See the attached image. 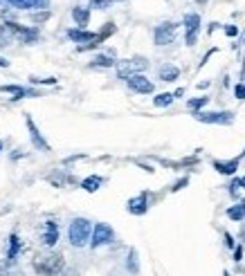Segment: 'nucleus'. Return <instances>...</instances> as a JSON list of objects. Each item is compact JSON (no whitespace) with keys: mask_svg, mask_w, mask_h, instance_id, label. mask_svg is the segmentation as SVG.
Returning <instances> with one entry per match:
<instances>
[{"mask_svg":"<svg viewBox=\"0 0 245 276\" xmlns=\"http://www.w3.org/2000/svg\"><path fill=\"white\" fill-rule=\"evenodd\" d=\"M126 267H128V272H131V274H137V272H140V261H137V252H135V249H131V252H128Z\"/></svg>","mask_w":245,"mask_h":276,"instance_id":"23","label":"nucleus"},{"mask_svg":"<svg viewBox=\"0 0 245 276\" xmlns=\"http://www.w3.org/2000/svg\"><path fill=\"white\" fill-rule=\"evenodd\" d=\"M29 81L32 83H56V79H36V77H32Z\"/></svg>","mask_w":245,"mask_h":276,"instance_id":"29","label":"nucleus"},{"mask_svg":"<svg viewBox=\"0 0 245 276\" xmlns=\"http://www.w3.org/2000/svg\"><path fill=\"white\" fill-rule=\"evenodd\" d=\"M160 79H162V81H176L178 77H180V70L176 68V65H162V68H160Z\"/></svg>","mask_w":245,"mask_h":276,"instance_id":"18","label":"nucleus"},{"mask_svg":"<svg viewBox=\"0 0 245 276\" xmlns=\"http://www.w3.org/2000/svg\"><path fill=\"white\" fill-rule=\"evenodd\" d=\"M234 95H236V99H241V101L245 99V83H236Z\"/></svg>","mask_w":245,"mask_h":276,"instance_id":"26","label":"nucleus"},{"mask_svg":"<svg viewBox=\"0 0 245 276\" xmlns=\"http://www.w3.org/2000/svg\"><path fill=\"white\" fill-rule=\"evenodd\" d=\"M227 218H230V220H236V222L245 220V200H241V202H236L234 207L227 209Z\"/></svg>","mask_w":245,"mask_h":276,"instance_id":"16","label":"nucleus"},{"mask_svg":"<svg viewBox=\"0 0 245 276\" xmlns=\"http://www.w3.org/2000/svg\"><path fill=\"white\" fill-rule=\"evenodd\" d=\"M90 7H95V9H106V7H110V0H90Z\"/></svg>","mask_w":245,"mask_h":276,"instance_id":"25","label":"nucleus"},{"mask_svg":"<svg viewBox=\"0 0 245 276\" xmlns=\"http://www.w3.org/2000/svg\"><path fill=\"white\" fill-rule=\"evenodd\" d=\"M126 209H128V213H133V216H144V213L149 211V195L140 193L137 198H131Z\"/></svg>","mask_w":245,"mask_h":276,"instance_id":"9","label":"nucleus"},{"mask_svg":"<svg viewBox=\"0 0 245 276\" xmlns=\"http://www.w3.org/2000/svg\"><path fill=\"white\" fill-rule=\"evenodd\" d=\"M223 276H232V274H230V272H223Z\"/></svg>","mask_w":245,"mask_h":276,"instance_id":"36","label":"nucleus"},{"mask_svg":"<svg viewBox=\"0 0 245 276\" xmlns=\"http://www.w3.org/2000/svg\"><path fill=\"white\" fill-rule=\"evenodd\" d=\"M72 18L79 27H86L88 20H90V9L88 7H74L72 9Z\"/></svg>","mask_w":245,"mask_h":276,"instance_id":"15","label":"nucleus"},{"mask_svg":"<svg viewBox=\"0 0 245 276\" xmlns=\"http://www.w3.org/2000/svg\"><path fill=\"white\" fill-rule=\"evenodd\" d=\"M187 184H189V180H187V177H182V180H178V182H176V186H173V191H180V189H185Z\"/></svg>","mask_w":245,"mask_h":276,"instance_id":"27","label":"nucleus"},{"mask_svg":"<svg viewBox=\"0 0 245 276\" xmlns=\"http://www.w3.org/2000/svg\"><path fill=\"white\" fill-rule=\"evenodd\" d=\"M126 83H128V88H131L133 92H137V95H151L153 88H155L153 83H151L146 77H142V74H135V77L126 79Z\"/></svg>","mask_w":245,"mask_h":276,"instance_id":"8","label":"nucleus"},{"mask_svg":"<svg viewBox=\"0 0 245 276\" xmlns=\"http://www.w3.org/2000/svg\"><path fill=\"white\" fill-rule=\"evenodd\" d=\"M5 2L16 9H41L50 5V0H5Z\"/></svg>","mask_w":245,"mask_h":276,"instance_id":"11","label":"nucleus"},{"mask_svg":"<svg viewBox=\"0 0 245 276\" xmlns=\"http://www.w3.org/2000/svg\"><path fill=\"white\" fill-rule=\"evenodd\" d=\"M173 99H176V97H173L171 92H162V95H158V97L153 99V104L158 106V108H167V106L173 104Z\"/></svg>","mask_w":245,"mask_h":276,"instance_id":"22","label":"nucleus"},{"mask_svg":"<svg viewBox=\"0 0 245 276\" xmlns=\"http://www.w3.org/2000/svg\"><path fill=\"white\" fill-rule=\"evenodd\" d=\"M43 229H45L43 231V245H45V247H54L56 240H59V225L52 222V220H47Z\"/></svg>","mask_w":245,"mask_h":276,"instance_id":"10","label":"nucleus"},{"mask_svg":"<svg viewBox=\"0 0 245 276\" xmlns=\"http://www.w3.org/2000/svg\"><path fill=\"white\" fill-rule=\"evenodd\" d=\"M241 186H243V189H245V175L241 177Z\"/></svg>","mask_w":245,"mask_h":276,"instance_id":"35","label":"nucleus"},{"mask_svg":"<svg viewBox=\"0 0 245 276\" xmlns=\"http://www.w3.org/2000/svg\"><path fill=\"white\" fill-rule=\"evenodd\" d=\"M115 52H108V54H99L92 59L90 68H110V65H115Z\"/></svg>","mask_w":245,"mask_h":276,"instance_id":"17","label":"nucleus"},{"mask_svg":"<svg viewBox=\"0 0 245 276\" xmlns=\"http://www.w3.org/2000/svg\"><path fill=\"white\" fill-rule=\"evenodd\" d=\"M239 162H241V157H234V159H230V162H214V168H216L221 175H234L236 173V168H239Z\"/></svg>","mask_w":245,"mask_h":276,"instance_id":"14","label":"nucleus"},{"mask_svg":"<svg viewBox=\"0 0 245 276\" xmlns=\"http://www.w3.org/2000/svg\"><path fill=\"white\" fill-rule=\"evenodd\" d=\"M27 128H29V135H32V144L36 146L38 150H43V153H47V150H50V146H47V141L43 139V135H41V133H38L36 124H34L29 117H27Z\"/></svg>","mask_w":245,"mask_h":276,"instance_id":"12","label":"nucleus"},{"mask_svg":"<svg viewBox=\"0 0 245 276\" xmlns=\"http://www.w3.org/2000/svg\"><path fill=\"white\" fill-rule=\"evenodd\" d=\"M149 68V61L142 59V56H135V59H126V61H119L117 63V77L119 79H131L135 74L144 72Z\"/></svg>","mask_w":245,"mask_h":276,"instance_id":"3","label":"nucleus"},{"mask_svg":"<svg viewBox=\"0 0 245 276\" xmlns=\"http://www.w3.org/2000/svg\"><path fill=\"white\" fill-rule=\"evenodd\" d=\"M104 184V177H99V175H90V177H86V180L81 182V189L83 191H88V193H95L99 186Z\"/></svg>","mask_w":245,"mask_h":276,"instance_id":"19","label":"nucleus"},{"mask_svg":"<svg viewBox=\"0 0 245 276\" xmlns=\"http://www.w3.org/2000/svg\"><path fill=\"white\" fill-rule=\"evenodd\" d=\"M196 2H200V5H203V2H207V0H196Z\"/></svg>","mask_w":245,"mask_h":276,"instance_id":"37","label":"nucleus"},{"mask_svg":"<svg viewBox=\"0 0 245 276\" xmlns=\"http://www.w3.org/2000/svg\"><path fill=\"white\" fill-rule=\"evenodd\" d=\"M65 267V261L61 254L56 252H45V254H38L34 258V270L38 272L41 276H56L61 270Z\"/></svg>","mask_w":245,"mask_h":276,"instance_id":"1","label":"nucleus"},{"mask_svg":"<svg viewBox=\"0 0 245 276\" xmlns=\"http://www.w3.org/2000/svg\"><path fill=\"white\" fill-rule=\"evenodd\" d=\"M207 101H209V97H198V99L187 101V108L196 115V113H200V108H203V106H207Z\"/></svg>","mask_w":245,"mask_h":276,"instance_id":"24","label":"nucleus"},{"mask_svg":"<svg viewBox=\"0 0 245 276\" xmlns=\"http://www.w3.org/2000/svg\"><path fill=\"white\" fill-rule=\"evenodd\" d=\"M92 234V222L86 218H74L68 227V240L72 247H83V245L90 240Z\"/></svg>","mask_w":245,"mask_h":276,"instance_id":"2","label":"nucleus"},{"mask_svg":"<svg viewBox=\"0 0 245 276\" xmlns=\"http://www.w3.org/2000/svg\"><path fill=\"white\" fill-rule=\"evenodd\" d=\"M194 117L203 124H221V126H230L234 122V113H196Z\"/></svg>","mask_w":245,"mask_h":276,"instance_id":"6","label":"nucleus"},{"mask_svg":"<svg viewBox=\"0 0 245 276\" xmlns=\"http://www.w3.org/2000/svg\"><path fill=\"white\" fill-rule=\"evenodd\" d=\"M0 150H2V141H0Z\"/></svg>","mask_w":245,"mask_h":276,"instance_id":"38","label":"nucleus"},{"mask_svg":"<svg viewBox=\"0 0 245 276\" xmlns=\"http://www.w3.org/2000/svg\"><path fill=\"white\" fill-rule=\"evenodd\" d=\"M178 32V25L176 23H162L155 27V45H169L173 43Z\"/></svg>","mask_w":245,"mask_h":276,"instance_id":"5","label":"nucleus"},{"mask_svg":"<svg viewBox=\"0 0 245 276\" xmlns=\"http://www.w3.org/2000/svg\"><path fill=\"white\" fill-rule=\"evenodd\" d=\"M18 249H20V240H18V236L11 234V236H9V252H7V261L14 263V261H16V254H18Z\"/></svg>","mask_w":245,"mask_h":276,"instance_id":"21","label":"nucleus"},{"mask_svg":"<svg viewBox=\"0 0 245 276\" xmlns=\"http://www.w3.org/2000/svg\"><path fill=\"white\" fill-rule=\"evenodd\" d=\"M110 2H117V0H110Z\"/></svg>","mask_w":245,"mask_h":276,"instance_id":"40","label":"nucleus"},{"mask_svg":"<svg viewBox=\"0 0 245 276\" xmlns=\"http://www.w3.org/2000/svg\"><path fill=\"white\" fill-rule=\"evenodd\" d=\"M185 43L187 45H196V38H198L200 32V16L198 14H187L185 16Z\"/></svg>","mask_w":245,"mask_h":276,"instance_id":"7","label":"nucleus"},{"mask_svg":"<svg viewBox=\"0 0 245 276\" xmlns=\"http://www.w3.org/2000/svg\"><path fill=\"white\" fill-rule=\"evenodd\" d=\"M241 157H245V150H243V155H241Z\"/></svg>","mask_w":245,"mask_h":276,"instance_id":"39","label":"nucleus"},{"mask_svg":"<svg viewBox=\"0 0 245 276\" xmlns=\"http://www.w3.org/2000/svg\"><path fill=\"white\" fill-rule=\"evenodd\" d=\"M225 34H227V36H236V34H239V27H234V25H227Z\"/></svg>","mask_w":245,"mask_h":276,"instance_id":"28","label":"nucleus"},{"mask_svg":"<svg viewBox=\"0 0 245 276\" xmlns=\"http://www.w3.org/2000/svg\"><path fill=\"white\" fill-rule=\"evenodd\" d=\"M2 92H11V95H16V99L18 97H38L34 90H27V88H20V86H2Z\"/></svg>","mask_w":245,"mask_h":276,"instance_id":"20","label":"nucleus"},{"mask_svg":"<svg viewBox=\"0 0 245 276\" xmlns=\"http://www.w3.org/2000/svg\"><path fill=\"white\" fill-rule=\"evenodd\" d=\"M225 243H227V247H234V240H232L230 234H225Z\"/></svg>","mask_w":245,"mask_h":276,"instance_id":"32","label":"nucleus"},{"mask_svg":"<svg viewBox=\"0 0 245 276\" xmlns=\"http://www.w3.org/2000/svg\"><path fill=\"white\" fill-rule=\"evenodd\" d=\"M16 38V32H14V23H2L0 25V47H7L11 45Z\"/></svg>","mask_w":245,"mask_h":276,"instance_id":"13","label":"nucleus"},{"mask_svg":"<svg viewBox=\"0 0 245 276\" xmlns=\"http://www.w3.org/2000/svg\"><path fill=\"white\" fill-rule=\"evenodd\" d=\"M182 95H185V90H182V88H178V90L173 92V97H182Z\"/></svg>","mask_w":245,"mask_h":276,"instance_id":"34","label":"nucleus"},{"mask_svg":"<svg viewBox=\"0 0 245 276\" xmlns=\"http://www.w3.org/2000/svg\"><path fill=\"white\" fill-rule=\"evenodd\" d=\"M239 186H241V180H234V182H232V184H230V193H232V195H236V191H239Z\"/></svg>","mask_w":245,"mask_h":276,"instance_id":"30","label":"nucleus"},{"mask_svg":"<svg viewBox=\"0 0 245 276\" xmlns=\"http://www.w3.org/2000/svg\"><path fill=\"white\" fill-rule=\"evenodd\" d=\"M0 68H9V61H7V59H0Z\"/></svg>","mask_w":245,"mask_h":276,"instance_id":"33","label":"nucleus"},{"mask_svg":"<svg viewBox=\"0 0 245 276\" xmlns=\"http://www.w3.org/2000/svg\"><path fill=\"white\" fill-rule=\"evenodd\" d=\"M241 258H243V247H241V245H239V247H236V249H234V261H236V263H239V261H241Z\"/></svg>","mask_w":245,"mask_h":276,"instance_id":"31","label":"nucleus"},{"mask_svg":"<svg viewBox=\"0 0 245 276\" xmlns=\"http://www.w3.org/2000/svg\"><path fill=\"white\" fill-rule=\"evenodd\" d=\"M113 240H115V231H113V227L106 225V222H97L95 229H92V240H90L92 249L104 247V245H110Z\"/></svg>","mask_w":245,"mask_h":276,"instance_id":"4","label":"nucleus"}]
</instances>
